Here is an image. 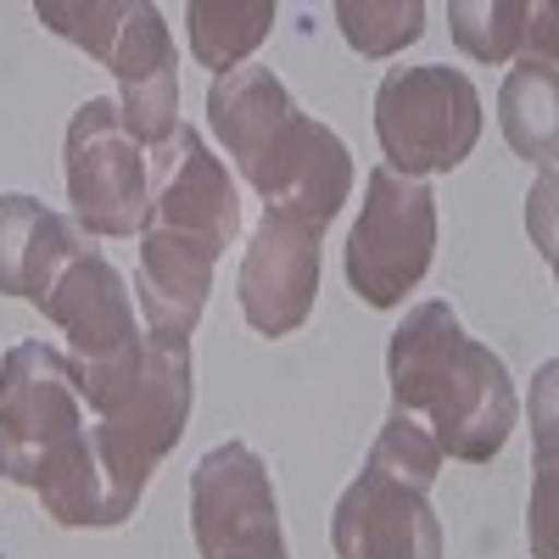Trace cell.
I'll list each match as a JSON object with an SVG mask.
<instances>
[{"mask_svg": "<svg viewBox=\"0 0 559 559\" xmlns=\"http://www.w3.org/2000/svg\"><path fill=\"white\" fill-rule=\"evenodd\" d=\"M241 236V197L202 129L179 123L146 152V213H140L134 308L152 336L191 342L213 292L224 247Z\"/></svg>", "mask_w": 559, "mask_h": 559, "instance_id": "obj_1", "label": "cell"}, {"mask_svg": "<svg viewBox=\"0 0 559 559\" xmlns=\"http://www.w3.org/2000/svg\"><path fill=\"white\" fill-rule=\"evenodd\" d=\"M0 481L28 487L68 532L123 526L102 471L96 414L51 342H17L0 358Z\"/></svg>", "mask_w": 559, "mask_h": 559, "instance_id": "obj_2", "label": "cell"}, {"mask_svg": "<svg viewBox=\"0 0 559 559\" xmlns=\"http://www.w3.org/2000/svg\"><path fill=\"white\" fill-rule=\"evenodd\" d=\"M392 408L426 431L442 459L487 464L503 453L521 419L515 381L492 347L459 324L448 302H419L386 342Z\"/></svg>", "mask_w": 559, "mask_h": 559, "instance_id": "obj_3", "label": "cell"}, {"mask_svg": "<svg viewBox=\"0 0 559 559\" xmlns=\"http://www.w3.org/2000/svg\"><path fill=\"white\" fill-rule=\"evenodd\" d=\"M207 123L224 157L274 213L331 224L353 197V152L331 123L308 118L274 68H236L207 84Z\"/></svg>", "mask_w": 559, "mask_h": 559, "instance_id": "obj_4", "label": "cell"}, {"mask_svg": "<svg viewBox=\"0 0 559 559\" xmlns=\"http://www.w3.org/2000/svg\"><path fill=\"white\" fill-rule=\"evenodd\" d=\"M73 381L90 397V414H96V442H102L112 509H118V521H129L140 498H146L152 471L179 448L185 419H191V392H197L191 342H168V336L146 331L134 358H123L118 369L73 364Z\"/></svg>", "mask_w": 559, "mask_h": 559, "instance_id": "obj_5", "label": "cell"}, {"mask_svg": "<svg viewBox=\"0 0 559 559\" xmlns=\"http://www.w3.org/2000/svg\"><path fill=\"white\" fill-rule=\"evenodd\" d=\"M437 476L442 448L392 408L364 471L331 509L336 559H442V521L431 509Z\"/></svg>", "mask_w": 559, "mask_h": 559, "instance_id": "obj_6", "label": "cell"}, {"mask_svg": "<svg viewBox=\"0 0 559 559\" xmlns=\"http://www.w3.org/2000/svg\"><path fill=\"white\" fill-rule=\"evenodd\" d=\"M34 17L118 79V112L140 146L179 129V51L152 0H39Z\"/></svg>", "mask_w": 559, "mask_h": 559, "instance_id": "obj_7", "label": "cell"}, {"mask_svg": "<svg viewBox=\"0 0 559 559\" xmlns=\"http://www.w3.org/2000/svg\"><path fill=\"white\" fill-rule=\"evenodd\" d=\"M376 140L392 174H448L481 140V90L464 68L419 62L392 68L376 90Z\"/></svg>", "mask_w": 559, "mask_h": 559, "instance_id": "obj_8", "label": "cell"}, {"mask_svg": "<svg viewBox=\"0 0 559 559\" xmlns=\"http://www.w3.org/2000/svg\"><path fill=\"white\" fill-rule=\"evenodd\" d=\"M437 258V197L426 179L392 174L386 163L369 174L358 224L347 236V286L369 308H397Z\"/></svg>", "mask_w": 559, "mask_h": 559, "instance_id": "obj_9", "label": "cell"}, {"mask_svg": "<svg viewBox=\"0 0 559 559\" xmlns=\"http://www.w3.org/2000/svg\"><path fill=\"white\" fill-rule=\"evenodd\" d=\"M191 537L202 559H292L274 476L247 442H218L197 459Z\"/></svg>", "mask_w": 559, "mask_h": 559, "instance_id": "obj_10", "label": "cell"}, {"mask_svg": "<svg viewBox=\"0 0 559 559\" xmlns=\"http://www.w3.org/2000/svg\"><path fill=\"white\" fill-rule=\"evenodd\" d=\"M68 202L90 236H134L146 213V146L123 129L112 96H90L62 140Z\"/></svg>", "mask_w": 559, "mask_h": 559, "instance_id": "obj_11", "label": "cell"}, {"mask_svg": "<svg viewBox=\"0 0 559 559\" xmlns=\"http://www.w3.org/2000/svg\"><path fill=\"white\" fill-rule=\"evenodd\" d=\"M324 229H331L324 218L263 207V224L252 229V241L241 252V274H236L241 313H247V324L258 336L280 342V336L302 331V324L313 319Z\"/></svg>", "mask_w": 559, "mask_h": 559, "instance_id": "obj_12", "label": "cell"}, {"mask_svg": "<svg viewBox=\"0 0 559 559\" xmlns=\"http://www.w3.org/2000/svg\"><path fill=\"white\" fill-rule=\"evenodd\" d=\"M34 308L68 336V358L79 369H118L146 342V324H140L123 269L96 247H79V258L51 280V292Z\"/></svg>", "mask_w": 559, "mask_h": 559, "instance_id": "obj_13", "label": "cell"}, {"mask_svg": "<svg viewBox=\"0 0 559 559\" xmlns=\"http://www.w3.org/2000/svg\"><path fill=\"white\" fill-rule=\"evenodd\" d=\"M79 229L28 191H0V292L39 302L79 258Z\"/></svg>", "mask_w": 559, "mask_h": 559, "instance_id": "obj_14", "label": "cell"}, {"mask_svg": "<svg viewBox=\"0 0 559 559\" xmlns=\"http://www.w3.org/2000/svg\"><path fill=\"white\" fill-rule=\"evenodd\" d=\"M453 39L476 62H554V7H526V0H453L448 7Z\"/></svg>", "mask_w": 559, "mask_h": 559, "instance_id": "obj_15", "label": "cell"}, {"mask_svg": "<svg viewBox=\"0 0 559 559\" xmlns=\"http://www.w3.org/2000/svg\"><path fill=\"white\" fill-rule=\"evenodd\" d=\"M274 28V0H191L185 7V34H191V57L224 79L247 68V57Z\"/></svg>", "mask_w": 559, "mask_h": 559, "instance_id": "obj_16", "label": "cell"}, {"mask_svg": "<svg viewBox=\"0 0 559 559\" xmlns=\"http://www.w3.org/2000/svg\"><path fill=\"white\" fill-rule=\"evenodd\" d=\"M498 123H503V140L515 146L526 163H554V146H559V73L554 62H526L503 79L498 90Z\"/></svg>", "mask_w": 559, "mask_h": 559, "instance_id": "obj_17", "label": "cell"}, {"mask_svg": "<svg viewBox=\"0 0 559 559\" xmlns=\"http://www.w3.org/2000/svg\"><path fill=\"white\" fill-rule=\"evenodd\" d=\"M336 23L358 57L386 62L426 34V7L419 0H336Z\"/></svg>", "mask_w": 559, "mask_h": 559, "instance_id": "obj_18", "label": "cell"}, {"mask_svg": "<svg viewBox=\"0 0 559 559\" xmlns=\"http://www.w3.org/2000/svg\"><path fill=\"white\" fill-rule=\"evenodd\" d=\"M554 364H543V419H537V442H543V481H537V498H532V548H537V559H554V498H548V487H554V414H548V397H554Z\"/></svg>", "mask_w": 559, "mask_h": 559, "instance_id": "obj_19", "label": "cell"}]
</instances>
